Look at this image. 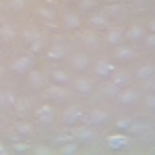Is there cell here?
I'll return each instance as SVG.
<instances>
[{
	"label": "cell",
	"mask_w": 155,
	"mask_h": 155,
	"mask_svg": "<svg viewBox=\"0 0 155 155\" xmlns=\"http://www.w3.org/2000/svg\"><path fill=\"white\" fill-rule=\"evenodd\" d=\"M11 69L19 76H23L27 71L34 69V57L31 54H21V57H15V61L11 63Z\"/></svg>",
	"instance_id": "1"
},
{
	"label": "cell",
	"mask_w": 155,
	"mask_h": 155,
	"mask_svg": "<svg viewBox=\"0 0 155 155\" xmlns=\"http://www.w3.org/2000/svg\"><path fill=\"white\" fill-rule=\"evenodd\" d=\"M67 52H69V48H67V44H65V42L54 40L51 46H48V51H46V57H48L51 61H59V59H65V57H67Z\"/></svg>",
	"instance_id": "2"
},
{
	"label": "cell",
	"mask_w": 155,
	"mask_h": 155,
	"mask_svg": "<svg viewBox=\"0 0 155 155\" xmlns=\"http://www.w3.org/2000/svg\"><path fill=\"white\" fill-rule=\"evenodd\" d=\"M82 120H84V109H82L80 105H71V107H67L65 113H63V122H65L67 126H74V124L82 122Z\"/></svg>",
	"instance_id": "3"
},
{
	"label": "cell",
	"mask_w": 155,
	"mask_h": 155,
	"mask_svg": "<svg viewBox=\"0 0 155 155\" xmlns=\"http://www.w3.org/2000/svg\"><path fill=\"white\" fill-rule=\"evenodd\" d=\"M46 97L52 101H65L67 99V88L65 84H46Z\"/></svg>",
	"instance_id": "4"
},
{
	"label": "cell",
	"mask_w": 155,
	"mask_h": 155,
	"mask_svg": "<svg viewBox=\"0 0 155 155\" xmlns=\"http://www.w3.org/2000/svg\"><path fill=\"white\" fill-rule=\"evenodd\" d=\"M36 120L40 122V124H44V126H48L54 122V109H52L51 105H40L38 109H36Z\"/></svg>",
	"instance_id": "5"
},
{
	"label": "cell",
	"mask_w": 155,
	"mask_h": 155,
	"mask_svg": "<svg viewBox=\"0 0 155 155\" xmlns=\"http://www.w3.org/2000/svg\"><path fill=\"white\" fill-rule=\"evenodd\" d=\"M105 143H107V147H109V149H113V151H115V149H124V147H128V145H130V138L126 136V134H109Z\"/></svg>",
	"instance_id": "6"
},
{
	"label": "cell",
	"mask_w": 155,
	"mask_h": 155,
	"mask_svg": "<svg viewBox=\"0 0 155 155\" xmlns=\"http://www.w3.org/2000/svg\"><path fill=\"white\" fill-rule=\"evenodd\" d=\"M27 84H29L31 88H46L48 80H46V76H44L42 71L31 69V71H27Z\"/></svg>",
	"instance_id": "7"
},
{
	"label": "cell",
	"mask_w": 155,
	"mask_h": 155,
	"mask_svg": "<svg viewBox=\"0 0 155 155\" xmlns=\"http://www.w3.org/2000/svg\"><path fill=\"white\" fill-rule=\"evenodd\" d=\"M124 40H126V36H124V29H122V27H113V29H109V31L105 34V42L111 44V46L124 44Z\"/></svg>",
	"instance_id": "8"
},
{
	"label": "cell",
	"mask_w": 155,
	"mask_h": 155,
	"mask_svg": "<svg viewBox=\"0 0 155 155\" xmlns=\"http://www.w3.org/2000/svg\"><path fill=\"white\" fill-rule=\"evenodd\" d=\"M69 61H71V67L78 69V71H84V69L90 67V57L84 54V52H76V54H71Z\"/></svg>",
	"instance_id": "9"
},
{
	"label": "cell",
	"mask_w": 155,
	"mask_h": 155,
	"mask_svg": "<svg viewBox=\"0 0 155 155\" xmlns=\"http://www.w3.org/2000/svg\"><path fill=\"white\" fill-rule=\"evenodd\" d=\"M113 57H115L117 61H132V59L136 57V51H134L132 46H126V44H117L115 51H113Z\"/></svg>",
	"instance_id": "10"
},
{
	"label": "cell",
	"mask_w": 155,
	"mask_h": 155,
	"mask_svg": "<svg viewBox=\"0 0 155 155\" xmlns=\"http://www.w3.org/2000/svg\"><path fill=\"white\" fill-rule=\"evenodd\" d=\"M124 36H126V40H130V42H143L145 40V29L138 25V23H132L128 29H124Z\"/></svg>",
	"instance_id": "11"
},
{
	"label": "cell",
	"mask_w": 155,
	"mask_h": 155,
	"mask_svg": "<svg viewBox=\"0 0 155 155\" xmlns=\"http://www.w3.org/2000/svg\"><path fill=\"white\" fill-rule=\"evenodd\" d=\"M94 136H97V132L92 128H74L71 130V138H76V140H82V143H90V140H94Z\"/></svg>",
	"instance_id": "12"
},
{
	"label": "cell",
	"mask_w": 155,
	"mask_h": 155,
	"mask_svg": "<svg viewBox=\"0 0 155 155\" xmlns=\"http://www.w3.org/2000/svg\"><path fill=\"white\" fill-rule=\"evenodd\" d=\"M88 23H90L92 29H107L109 27V15L107 13H94L88 19Z\"/></svg>",
	"instance_id": "13"
},
{
	"label": "cell",
	"mask_w": 155,
	"mask_h": 155,
	"mask_svg": "<svg viewBox=\"0 0 155 155\" xmlns=\"http://www.w3.org/2000/svg\"><path fill=\"white\" fill-rule=\"evenodd\" d=\"M94 74L99 78H107L113 74V63L111 61H107V59H99L97 61V65H94Z\"/></svg>",
	"instance_id": "14"
},
{
	"label": "cell",
	"mask_w": 155,
	"mask_h": 155,
	"mask_svg": "<svg viewBox=\"0 0 155 155\" xmlns=\"http://www.w3.org/2000/svg\"><path fill=\"white\" fill-rule=\"evenodd\" d=\"M117 101H120L122 105H134L136 101H138V92H136L134 88H124V90H120Z\"/></svg>",
	"instance_id": "15"
},
{
	"label": "cell",
	"mask_w": 155,
	"mask_h": 155,
	"mask_svg": "<svg viewBox=\"0 0 155 155\" xmlns=\"http://www.w3.org/2000/svg\"><path fill=\"white\" fill-rule=\"evenodd\" d=\"M109 122V113L107 111H101V109H92L90 113H88V124H94V126H99V124H107Z\"/></svg>",
	"instance_id": "16"
},
{
	"label": "cell",
	"mask_w": 155,
	"mask_h": 155,
	"mask_svg": "<svg viewBox=\"0 0 155 155\" xmlns=\"http://www.w3.org/2000/svg\"><path fill=\"white\" fill-rule=\"evenodd\" d=\"M136 78L138 80H153L155 78V65L153 63H145V65H140L138 69H136Z\"/></svg>",
	"instance_id": "17"
},
{
	"label": "cell",
	"mask_w": 155,
	"mask_h": 155,
	"mask_svg": "<svg viewBox=\"0 0 155 155\" xmlns=\"http://www.w3.org/2000/svg\"><path fill=\"white\" fill-rule=\"evenodd\" d=\"M15 38H17V29L11 23H2L0 25V40L2 42H13Z\"/></svg>",
	"instance_id": "18"
},
{
	"label": "cell",
	"mask_w": 155,
	"mask_h": 155,
	"mask_svg": "<svg viewBox=\"0 0 155 155\" xmlns=\"http://www.w3.org/2000/svg\"><path fill=\"white\" fill-rule=\"evenodd\" d=\"M128 130L132 132V134L143 136V134H147V132L151 130V124H149V122H140V120H132V124H130Z\"/></svg>",
	"instance_id": "19"
},
{
	"label": "cell",
	"mask_w": 155,
	"mask_h": 155,
	"mask_svg": "<svg viewBox=\"0 0 155 155\" xmlns=\"http://www.w3.org/2000/svg\"><path fill=\"white\" fill-rule=\"evenodd\" d=\"M63 25L69 27V29H78V27L82 25V17L78 13H65L63 15Z\"/></svg>",
	"instance_id": "20"
},
{
	"label": "cell",
	"mask_w": 155,
	"mask_h": 155,
	"mask_svg": "<svg viewBox=\"0 0 155 155\" xmlns=\"http://www.w3.org/2000/svg\"><path fill=\"white\" fill-rule=\"evenodd\" d=\"M80 40H82V44H86V46H90V48H97L99 42H101V38H99L94 31H84V34L80 36Z\"/></svg>",
	"instance_id": "21"
},
{
	"label": "cell",
	"mask_w": 155,
	"mask_h": 155,
	"mask_svg": "<svg viewBox=\"0 0 155 155\" xmlns=\"http://www.w3.org/2000/svg\"><path fill=\"white\" fill-rule=\"evenodd\" d=\"M21 36H23V40H25L27 44L36 42L38 38H42V36H40V29H38L36 25H27L25 29H23V34H21Z\"/></svg>",
	"instance_id": "22"
},
{
	"label": "cell",
	"mask_w": 155,
	"mask_h": 155,
	"mask_svg": "<svg viewBox=\"0 0 155 155\" xmlns=\"http://www.w3.org/2000/svg\"><path fill=\"white\" fill-rule=\"evenodd\" d=\"M74 88H76V92H80V94H90L92 84L86 78H78V80H74Z\"/></svg>",
	"instance_id": "23"
},
{
	"label": "cell",
	"mask_w": 155,
	"mask_h": 155,
	"mask_svg": "<svg viewBox=\"0 0 155 155\" xmlns=\"http://www.w3.org/2000/svg\"><path fill=\"white\" fill-rule=\"evenodd\" d=\"M15 132L17 134H23V136H31L34 134V126L27 124V122H17L15 124Z\"/></svg>",
	"instance_id": "24"
},
{
	"label": "cell",
	"mask_w": 155,
	"mask_h": 155,
	"mask_svg": "<svg viewBox=\"0 0 155 155\" xmlns=\"http://www.w3.org/2000/svg\"><path fill=\"white\" fill-rule=\"evenodd\" d=\"M38 15L42 17V19H46L48 21V25H54L52 21H54V11L48 8V6H38Z\"/></svg>",
	"instance_id": "25"
},
{
	"label": "cell",
	"mask_w": 155,
	"mask_h": 155,
	"mask_svg": "<svg viewBox=\"0 0 155 155\" xmlns=\"http://www.w3.org/2000/svg\"><path fill=\"white\" fill-rule=\"evenodd\" d=\"M52 78H54V82H57V84H65V86H67V84H69V80H71L69 74H67L65 69H54V71H52Z\"/></svg>",
	"instance_id": "26"
},
{
	"label": "cell",
	"mask_w": 155,
	"mask_h": 155,
	"mask_svg": "<svg viewBox=\"0 0 155 155\" xmlns=\"http://www.w3.org/2000/svg\"><path fill=\"white\" fill-rule=\"evenodd\" d=\"M113 84H117L120 88H124L128 84V74L126 71H113Z\"/></svg>",
	"instance_id": "27"
},
{
	"label": "cell",
	"mask_w": 155,
	"mask_h": 155,
	"mask_svg": "<svg viewBox=\"0 0 155 155\" xmlns=\"http://www.w3.org/2000/svg\"><path fill=\"white\" fill-rule=\"evenodd\" d=\"M15 97L11 94V92H2L0 94V107H15Z\"/></svg>",
	"instance_id": "28"
},
{
	"label": "cell",
	"mask_w": 155,
	"mask_h": 155,
	"mask_svg": "<svg viewBox=\"0 0 155 155\" xmlns=\"http://www.w3.org/2000/svg\"><path fill=\"white\" fill-rule=\"evenodd\" d=\"M63 155H74V153H78V143H65V145H61V149H59Z\"/></svg>",
	"instance_id": "29"
},
{
	"label": "cell",
	"mask_w": 155,
	"mask_h": 155,
	"mask_svg": "<svg viewBox=\"0 0 155 155\" xmlns=\"http://www.w3.org/2000/svg\"><path fill=\"white\" fill-rule=\"evenodd\" d=\"M120 90H122V88H120L117 84H113V82L105 86V94H109V97H117V94H120Z\"/></svg>",
	"instance_id": "30"
},
{
	"label": "cell",
	"mask_w": 155,
	"mask_h": 155,
	"mask_svg": "<svg viewBox=\"0 0 155 155\" xmlns=\"http://www.w3.org/2000/svg\"><path fill=\"white\" fill-rule=\"evenodd\" d=\"M78 4H80V8H82V11H90V8L99 6V2H97V0H78Z\"/></svg>",
	"instance_id": "31"
},
{
	"label": "cell",
	"mask_w": 155,
	"mask_h": 155,
	"mask_svg": "<svg viewBox=\"0 0 155 155\" xmlns=\"http://www.w3.org/2000/svg\"><path fill=\"white\" fill-rule=\"evenodd\" d=\"M130 124H132V117H120V120L115 122V128L117 130H128Z\"/></svg>",
	"instance_id": "32"
},
{
	"label": "cell",
	"mask_w": 155,
	"mask_h": 155,
	"mask_svg": "<svg viewBox=\"0 0 155 155\" xmlns=\"http://www.w3.org/2000/svg\"><path fill=\"white\" fill-rule=\"evenodd\" d=\"M15 109H17L19 115H23V113L27 111V101L25 99H17V101H15Z\"/></svg>",
	"instance_id": "33"
},
{
	"label": "cell",
	"mask_w": 155,
	"mask_h": 155,
	"mask_svg": "<svg viewBox=\"0 0 155 155\" xmlns=\"http://www.w3.org/2000/svg\"><path fill=\"white\" fill-rule=\"evenodd\" d=\"M29 149H31V147H29L27 143H19V138H17L15 145H13V151H15V153H23V151H29Z\"/></svg>",
	"instance_id": "34"
},
{
	"label": "cell",
	"mask_w": 155,
	"mask_h": 155,
	"mask_svg": "<svg viewBox=\"0 0 155 155\" xmlns=\"http://www.w3.org/2000/svg\"><path fill=\"white\" fill-rule=\"evenodd\" d=\"M42 46H44V40H42V38H38L36 42H31V52H34V54H36V52H40V51H42Z\"/></svg>",
	"instance_id": "35"
},
{
	"label": "cell",
	"mask_w": 155,
	"mask_h": 155,
	"mask_svg": "<svg viewBox=\"0 0 155 155\" xmlns=\"http://www.w3.org/2000/svg\"><path fill=\"white\" fill-rule=\"evenodd\" d=\"M34 153H38V155H48V153H51V147H44V145H36V147H34Z\"/></svg>",
	"instance_id": "36"
},
{
	"label": "cell",
	"mask_w": 155,
	"mask_h": 155,
	"mask_svg": "<svg viewBox=\"0 0 155 155\" xmlns=\"http://www.w3.org/2000/svg\"><path fill=\"white\" fill-rule=\"evenodd\" d=\"M69 140H71V134H59V136L54 138L57 145H65V143H69Z\"/></svg>",
	"instance_id": "37"
},
{
	"label": "cell",
	"mask_w": 155,
	"mask_h": 155,
	"mask_svg": "<svg viewBox=\"0 0 155 155\" xmlns=\"http://www.w3.org/2000/svg\"><path fill=\"white\" fill-rule=\"evenodd\" d=\"M25 6V0H11V8L13 11H23Z\"/></svg>",
	"instance_id": "38"
},
{
	"label": "cell",
	"mask_w": 155,
	"mask_h": 155,
	"mask_svg": "<svg viewBox=\"0 0 155 155\" xmlns=\"http://www.w3.org/2000/svg\"><path fill=\"white\" fill-rule=\"evenodd\" d=\"M145 42H147L149 48H155V34H153V31H151L149 36H145Z\"/></svg>",
	"instance_id": "39"
},
{
	"label": "cell",
	"mask_w": 155,
	"mask_h": 155,
	"mask_svg": "<svg viewBox=\"0 0 155 155\" xmlns=\"http://www.w3.org/2000/svg\"><path fill=\"white\" fill-rule=\"evenodd\" d=\"M147 107L155 109V94H149V97H147Z\"/></svg>",
	"instance_id": "40"
},
{
	"label": "cell",
	"mask_w": 155,
	"mask_h": 155,
	"mask_svg": "<svg viewBox=\"0 0 155 155\" xmlns=\"http://www.w3.org/2000/svg\"><path fill=\"white\" fill-rule=\"evenodd\" d=\"M149 31H153V34H155V17L149 21Z\"/></svg>",
	"instance_id": "41"
},
{
	"label": "cell",
	"mask_w": 155,
	"mask_h": 155,
	"mask_svg": "<svg viewBox=\"0 0 155 155\" xmlns=\"http://www.w3.org/2000/svg\"><path fill=\"white\" fill-rule=\"evenodd\" d=\"M4 153H8V149L4 147V143H0V155H4Z\"/></svg>",
	"instance_id": "42"
},
{
	"label": "cell",
	"mask_w": 155,
	"mask_h": 155,
	"mask_svg": "<svg viewBox=\"0 0 155 155\" xmlns=\"http://www.w3.org/2000/svg\"><path fill=\"white\" fill-rule=\"evenodd\" d=\"M2 74H4V69H2V65H0V78H2Z\"/></svg>",
	"instance_id": "43"
},
{
	"label": "cell",
	"mask_w": 155,
	"mask_h": 155,
	"mask_svg": "<svg viewBox=\"0 0 155 155\" xmlns=\"http://www.w3.org/2000/svg\"><path fill=\"white\" fill-rule=\"evenodd\" d=\"M0 57H2V51H0Z\"/></svg>",
	"instance_id": "44"
}]
</instances>
